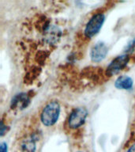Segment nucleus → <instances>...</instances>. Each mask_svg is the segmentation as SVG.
<instances>
[{
	"label": "nucleus",
	"instance_id": "1",
	"mask_svg": "<svg viewBox=\"0 0 135 152\" xmlns=\"http://www.w3.org/2000/svg\"><path fill=\"white\" fill-rule=\"evenodd\" d=\"M60 105L57 101H52L47 103L40 113V121L47 127L54 125L59 119Z\"/></svg>",
	"mask_w": 135,
	"mask_h": 152
},
{
	"label": "nucleus",
	"instance_id": "2",
	"mask_svg": "<svg viewBox=\"0 0 135 152\" xmlns=\"http://www.w3.org/2000/svg\"><path fill=\"white\" fill-rule=\"evenodd\" d=\"M105 16L103 12H98L89 19L83 30V39L85 40H91L101 28L104 24Z\"/></svg>",
	"mask_w": 135,
	"mask_h": 152
},
{
	"label": "nucleus",
	"instance_id": "3",
	"mask_svg": "<svg viewBox=\"0 0 135 152\" xmlns=\"http://www.w3.org/2000/svg\"><path fill=\"white\" fill-rule=\"evenodd\" d=\"M88 116L87 109L84 107H78L71 112L66 121V126L70 130H76L84 124Z\"/></svg>",
	"mask_w": 135,
	"mask_h": 152
},
{
	"label": "nucleus",
	"instance_id": "4",
	"mask_svg": "<svg viewBox=\"0 0 135 152\" xmlns=\"http://www.w3.org/2000/svg\"><path fill=\"white\" fill-rule=\"evenodd\" d=\"M38 136L36 133L23 135L18 140L15 147V152H36Z\"/></svg>",
	"mask_w": 135,
	"mask_h": 152
},
{
	"label": "nucleus",
	"instance_id": "5",
	"mask_svg": "<svg viewBox=\"0 0 135 152\" xmlns=\"http://www.w3.org/2000/svg\"><path fill=\"white\" fill-rule=\"evenodd\" d=\"M130 61V56L129 55H123L118 56L112 60L111 64L106 69V75L112 76L115 75L125 67Z\"/></svg>",
	"mask_w": 135,
	"mask_h": 152
},
{
	"label": "nucleus",
	"instance_id": "6",
	"mask_svg": "<svg viewBox=\"0 0 135 152\" xmlns=\"http://www.w3.org/2000/svg\"><path fill=\"white\" fill-rule=\"evenodd\" d=\"M107 53V48L103 43H98L91 50V59L93 62L98 63L104 59Z\"/></svg>",
	"mask_w": 135,
	"mask_h": 152
},
{
	"label": "nucleus",
	"instance_id": "7",
	"mask_svg": "<svg viewBox=\"0 0 135 152\" xmlns=\"http://www.w3.org/2000/svg\"><path fill=\"white\" fill-rule=\"evenodd\" d=\"M29 103V97L25 94H18L12 101V109H24Z\"/></svg>",
	"mask_w": 135,
	"mask_h": 152
},
{
	"label": "nucleus",
	"instance_id": "8",
	"mask_svg": "<svg viewBox=\"0 0 135 152\" xmlns=\"http://www.w3.org/2000/svg\"><path fill=\"white\" fill-rule=\"evenodd\" d=\"M115 86L120 90H130L133 86V80L128 76H120L115 81Z\"/></svg>",
	"mask_w": 135,
	"mask_h": 152
},
{
	"label": "nucleus",
	"instance_id": "9",
	"mask_svg": "<svg viewBox=\"0 0 135 152\" xmlns=\"http://www.w3.org/2000/svg\"><path fill=\"white\" fill-rule=\"evenodd\" d=\"M1 152H7V147L5 142H2L1 144Z\"/></svg>",
	"mask_w": 135,
	"mask_h": 152
},
{
	"label": "nucleus",
	"instance_id": "10",
	"mask_svg": "<svg viewBox=\"0 0 135 152\" xmlns=\"http://www.w3.org/2000/svg\"><path fill=\"white\" fill-rule=\"evenodd\" d=\"M126 152H135V142L129 147V149L127 150Z\"/></svg>",
	"mask_w": 135,
	"mask_h": 152
},
{
	"label": "nucleus",
	"instance_id": "11",
	"mask_svg": "<svg viewBox=\"0 0 135 152\" xmlns=\"http://www.w3.org/2000/svg\"><path fill=\"white\" fill-rule=\"evenodd\" d=\"M78 152H81V151H78Z\"/></svg>",
	"mask_w": 135,
	"mask_h": 152
}]
</instances>
